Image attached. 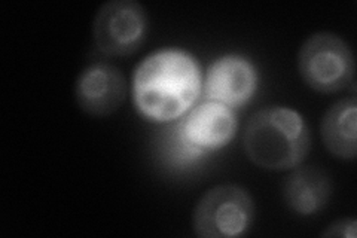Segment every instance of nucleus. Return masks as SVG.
I'll return each mask as SVG.
<instances>
[{
	"label": "nucleus",
	"mask_w": 357,
	"mask_h": 238,
	"mask_svg": "<svg viewBox=\"0 0 357 238\" xmlns=\"http://www.w3.org/2000/svg\"><path fill=\"white\" fill-rule=\"evenodd\" d=\"M93 40L107 57L136 54L149 33L148 10L137 0H109L94 15Z\"/></svg>",
	"instance_id": "obj_5"
},
{
	"label": "nucleus",
	"mask_w": 357,
	"mask_h": 238,
	"mask_svg": "<svg viewBox=\"0 0 357 238\" xmlns=\"http://www.w3.org/2000/svg\"><path fill=\"white\" fill-rule=\"evenodd\" d=\"M243 149L262 170H294L305 161L311 149V128L299 110L266 106L250 117L243 133Z\"/></svg>",
	"instance_id": "obj_2"
},
{
	"label": "nucleus",
	"mask_w": 357,
	"mask_h": 238,
	"mask_svg": "<svg viewBox=\"0 0 357 238\" xmlns=\"http://www.w3.org/2000/svg\"><path fill=\"white\" fill-rule=\"evenodd\" d=\"M320 235L325 238H356L357 221L354 218L337 219L328 225L326 230L321 231Z\"/></svg>",
	"instance_id": "obj_11"
},
{
	"label": "nucleus",
	"mask_w": 357,
	"mask_h": 238,
	"mask_svg": "<svg viewBox=\"0 0 357 238\" xmlns=\"http://www.w3.org/2000/svg\"><path fill=\"white\" fill-rule=\"evenodd\" d=\"M203 89L194 55L177 48L149 54L134 70L132 98L143 118L167 122L191 110Z\"/></svg>",
	"instance_id": "obj_1"
},
{
	"label": "nucleus",
	"mask_w": 357,
	"mask_h": 238,
	"mask_svg": "<svg viewBox=\"0 0 357 238\" xmlns=\"http://www.w3.org/2000/svg\"><path fill=\"white\" fill-rule=\"evenodd\" d=\"M258 69L241 54H225L210 63L203 79L206 100L232 109L249 103L258 91Z\"/></svg>",
	"instance_id": "obj_6"
},
{
	"label": "nucleus",
	"mask_w": 357,
	"mask_h": 238,
	"mask_svg": "<svg viewBox=\"0 0 357 238\" xmlns=\"http://www.w3.org/2000/svg\"><path fill=\"white\" fill-rule=\"evenodd\" d=\"M282 195L287 209L298 216H316L332 197L331 177L319 167L298 165L283 180Z\"/></svg>",
	"instance_id": "obj_9"
},
{
	"label": "nucleus",
	"mask_w": 357,
	"mask_h": 238,
	"mask_svg": "<svg viewBox=\"0 0 357 238\" xmlns=\"http://www.w3.org/2000/svg\"><path fill=\"white\" fill-rule=\"evenodd\" d=\"M255 201L250 192L237 184H222L207 189L192 211V230L201 238L245 237L255 222Z\"/></svg>",
	"instance_id": "obj_4"
},
{
	"label": "nucleus",
	"mask_w": 357,
	"mask_h": 238,
	"mask_svg": "<svg viewBox=\"0 0 357 238\" xmlns=\"http://www.w3.org/2000/svg\"><path fill=\"white\" fill-rule=\"evenodd\" d=\"M357 100L354 96L340 98L321 118L320 134L331 155L344 161L357 155Z\"/></svg>",
	"instance_id": "obj_10"
},
{
	"label": "nucleus",
	"mask_w": 357,
	"mask_h": 238,
	"mask_svg": "<svg viewBox=\"0 0 357 238\" xmlns=\"http://www.w3.org/2000/svg\"><path fill=\"white\" fill-rule=\"evenodd\" d=\"M298 73L317 93L333 94L354 85L356 60L349 42L337 33L316 31L298 51Z\"/></svg>",
	"instance_id": "obj_3"
},
{
	"label": "nucleus",
	"mask_w": 357,
	"mask_h": 238,
	"mask_svg": "<svg viewBox=\"0 0 357 238\" xmlns=\"http://www.w3.org/2000/svg\"><path fill=\"white\" fill-rule=\"evenodd\" d=\"M127 96V79L112 63H89L76 77V103L84 113L93 118L114 115L126 103Z\"/></svg>",
	"instance_id": "obj_7"
},
{
	"label": "nucleus",
	"mask_w": 357,
	"mask_h": 238,
	"mask_svg": "<svg viewBox=\"0 0 357 238\" xmlns=\"http://www.w3.org/2000/svg\"><path fill=\"white\" fill-rule=\"evenodd\" d=\"M236 110L218 101L206 100L188 112L178 127V137L195 152L219 151L237 134Z\"/></svg>",
	"instance_id": "obj_8"
}]
</instances>
